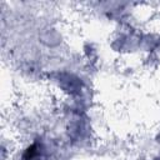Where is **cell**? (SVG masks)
<instances>
[{"instance_id":"6da1fadb","label":"cell","mask_w":160,"mask_h":160,"mask_svg":"<svg viewBox=\"0 0 160 160\" xmlns=\"http://www.w3.org/2000/svg\"><path fill=\"white\" fill-rule=\"evenodd\" d=\"M54 155V142L49 138L38 135L21 146L18 160H52Z\"/></svg>"},{"instance_id":"7a4b0ae2","label":"cell","mask_w":160,"mask_h":160,"mask_svg":"<svg viewBox=\"0 0 160 160\" xmlns=\"http://www.w3.org/2000/svg\"><path fill=\"white\" fill-rule=\"evenodd\" d=\"M54 80L60 91L71 96L74 101H76V98L85 91V82L82 78L75 72H58V76Z\"/></svg>"}]
</instances>
